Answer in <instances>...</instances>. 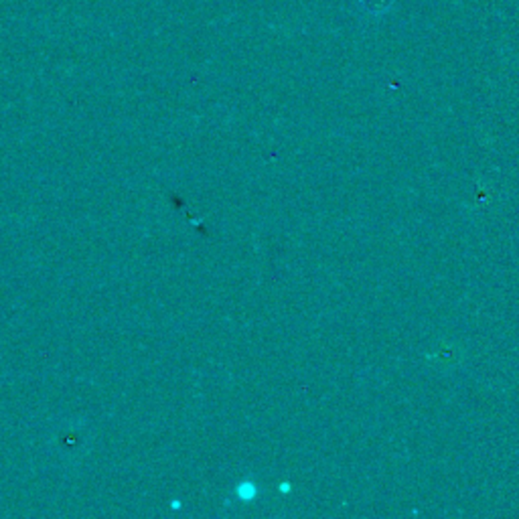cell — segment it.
<instances>
[{"mask_svg":"<svg viewBox=\"0 0 519 519\" xmlns=\"http://www.w3.org/2000/svg\"><path fill=\"white\" fill-rule=\"evenodd\" d=\"M240 495H242V499H245V501L254 499V497H256V485H254V483L242 485V489H240Z\"/></svg>","mask_w":519,"mask_h":519,"instance_id":"obj_2","label":"cell"},{"mask_svg":"<svg viewBox=\"0 0 519 519\" xmlns=\"http://www.w3.org/2000/svg\"><path fill=\"white\" fill-rule=\"evenodd\" d=\"M363 11H367V13H373V15H381V11H386L389 8L388 2H384V0H363Z\"/></svg>","mask_w":519,"mask_h":519,"instance_id":"obj_1","label":"cell"}]
</instances>
